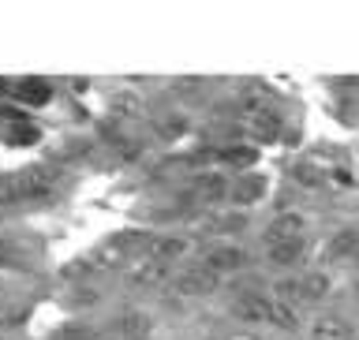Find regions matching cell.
<instances>
[{"label": "cell", "instance_id": "1", "mask_svg": "<svg viewBox=\"0 0 359 340\" xmlns=\"http://www.w3.org/2000/svg\"><path fill=\"white\" fill-rule=\"evenodd\" d=\"M142 243V236L139 232H123L116 236V240H109V243H101L97 251H90L86 254V269H94V273H109V269H128L131 258H139L142 251H135V247Z\"/></svg>", "mask_w": 359, "mask_h": 340}, {"label": "cell", "instance_id": "2", "mask_svg": "<svg viewBox=\"0 0 359 340\" xmlns=\"http://www.w3.org/2000/svg\"><path fill=\"white\" fill-rule=\"evenodd\" d=\"M303 236H307V217L299 210H285L266 224L262 240L266 247H280V243H303Z\"/></svg>", "mask_w": 359, "mask_h": 340}, {"label": "cell", "instance_id": "3", "mask_svg": "<svg viewBox=\"0 0 359 340\" xmlns=\"http://www.w3.org/2000/svg\"><path fill=\"white\" fill-rule=\"evenodd\" d=\"M165 277H168V266L157 262V258H150V254L131 258L128 269H123V280H128L131 288H154V285H161Z\"/></svg>", "mask_w": 359, "mask_h": 340}, {"label": "cell", "instance_id": "4", "mask_svg": "<svg viewBox=\"0 0 359 340\" xmlns=\"http://www.w3.org/2000/svg\"><path fill=\"white\" fill-rule=\"evenodd\" d=\"M172 288L180 292V296H210V292H217V273H210L202 262L187 266V269H180V273H176Z\"/></svg>", "mask_w": 359, "mask_h": 340}, {"label": "cell", "instance_id": "5", "mask_svg": "<svg viewBox=\"0 0 359 340\" xmlns=\"http://www.w3.org/2000/svg\"><path fill=\"white\" fill-rule=\"evenodd\" d=\"M247 262V251L243 247H232V243H210L206 251H202V266L210 269V273H232V269H240Z\"/></svg>", "mask_w": 359, "mask_h": 340}, {"label": "cell", "instance_id": "6", "mask_svg": "<svg viewBox=\"0 0 359 340\" xmlns=\"http://www.w3.org/2000/svg\"><path fill=\"white\" fill-rule=\"evenodd\" d=\"M56 176H60V172H56L53 165H30V168H22V198L34 202V198L53 195Z\"/></svg>", "mask_w": 359, "mask_h": 340}, {"label": "cell", "instance_id": "7", "mask_svg": "<svg viewBox=\"0 0 359 340\" xmlns=\"http://www.w3.org/2000/svg\"><path fill=\"white\" fill-rule=\"evenodd\" d=\"M187 251H191V240H187V236H154V240L146 243L142 254H150V258H157V262L172 266L176 258H184Z\"/></svg>", "mask_w": 359, "mask_h": 340}, {"label": "cell", "instance_id": "8", "mask_svg": "<svg viewBox=\"0 0 359 340\" xmlns=\"http://www.w3.org/2000/svg\"><path fill=\"white\" fill-rule=\"evenodd\" d=\"M307 340H355V329L337 314H318L307 329Z\"/></svg>", "mask_w": 359, "mask_h": 340}, {"label": "cell", "instance_id": "9", "mask_svg": "<svg viewBox=\"0 0 359 340\" xmlns=\"http://www.w3.org/2000/svg\"><path fill=\"white\" fill-rule=\"evenodd\" d=\"M269 314H273V296H243L236 303V318H243V322H266L269 325Z\"/></svg>", "mask_w": 359, "mask_h": 340}, {"label": "cell", "instance_id": "10", "mask_svg": "<svg viewBox=\"0 0 359 340\" xmlns=\"http://www.w3.org/2000/svg\"><path fill=\"white\" fill-rule=\"evenodd\" d=\"M15 94L22 105H45V97H49V83L45 79H22L15 86Z\"/></svg>", "mask_w": 359, "mask_h": 340}, {"label": "cell", "instance_id": "11", "mask_svg": "<svg viewBox=\"0 0 359 340\" xmlns=\"http://www.w3.org/2000/svg\"><path fill=\"white\" fill-rule=\"evenodd\" d=\"M224 191H229V179H224V176H202L198 184L191 187V195L202 198V202H217Z\"/></svg>", "mask_w": 359, "mask_h": 340}, {"label": "cell", "instance_id": "12", "mask_svg": "<svg viewBox=\"0 0 359 340\" xmlns=\"http://www.w3.org/2000/svg\"><path fill=\"white\" fill-rule=\"evenodd\" d=\"M22 198V172H0V206H15Z\"/></svg>", "mask_w": 359, "mask_h": 340}, {"label": "cell", "instance_id": "13", "mask_svg": "<svg viewBox=\"0 0 359 340\" xmlns=\"http://www.w3.org/2000/svg\"><path fill=\"white\" fill-rule=\"evenodd\" d=\"M139 105H142V97L135 94V90H120V94L112 97V116L131 120V116H139Z\"/></svg>", "mask_w": 359, "mask_h": 340}, {"label": "cell", "instance_id": "14", "mask_svg": "<svg viewBox=\"0 0 359 340\" xmlns=\"http://www.w3.org/2000/svg\"><path fill=\"white\" fill-rule=\"evenodd\" d=\"M303 251H307V243H280V247H269V262H277V266H292V262H299Z\"/></svg>", "mask_w": 359, "mask_h": 340}, {"label": "cell", "instance_id": "15", "mask_svg": "<svg viewBox=\"0 0 359 340\" xmlns=\"http://www.w3.org/2000/svg\"><path fill=\"white\" fill-rule=\"evenodd\" d=\"M221 161H229L236 168L255 165V146H229V150H221Z\"/></svg>", "mask_w": 359, "mask_h": 340}, {"label": "cell", "instance_id": "16", "mask_svg": "<svg viewBox=\"0 0 359 340\" xmlns=\"http://www.w3.org/2000/svg\"><path fill=\"white\" fill-rule=\"evenodd\" d=\"M142 329H146V318H142V314H128V318H120L116 325H112V329L109 333H131L128 340H135V336H142Z\"/></svg>", "mask_w": 359, "mask_h": 340}, {"label": "cell", "instance_id": "17", "mask_svg": "<svg viewBox=\"0 0 359 340\" xmlns=\"http://www.w3.org/2000/svg\"><path fill=\"white\" fill-rule=\"evenodd\" d=\"M38 139V128H15V142H34Z\"/></svg>", "mask_w": 359, "mask_h": 340}, {"label": "cell", "instance_id": "18", "mask_svg": "<svg viewBox=\"0 0 359 340\" xmlns=\"http://www.w3.org/2000/svg\"><path fill=\"white\" fill-rule=\"evenodd\" d=\"M135 340H146V336H135Z\"/></svg>", "mask_w": 359, "mask_h": 340}]
</instances>
